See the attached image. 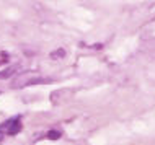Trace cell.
Wrapping results in <instances>:
<instances>
[{
    "mask_svg": "<svg viewBox=\"0 0 155 145\" xmlns=\"http://www.w3.org/2000/svg\"><path fill=\"white\" fill-rule=\"evenodd\" d=\"M43 83H52V78L39 77L36 73H20L13 80L12 86L13 88H25V86H33V85H43Z\"/></svg>",
    "mask_w": 155,
    "mask_h": 145,
    "instance_id": "1",
    "label": "cell"
},
{
    "mask_svg": "<svg viewBox=\"0 0 155 145\" xmlns=\"http://www.w3.org/2000/svg\"><path fill=\"white\" fill-rule=\"evenodd\" d=\"M0 130H2L3 134H7V135H16L20 130H21V121H20V118L18 116H16V118H10L8 121H5L2 124Z\"/></svg>",
    "mask_w": 155,
    "mask_h": 145,
    "instance_id": "2",
    "label": "cell"
},
{
    "mask_svg": "<svg viewBox=\"0 0 155 145\" xmlns=\"http://www.w3.org/2000/svg\"><path fill=\"white\" fill-rule=\"evenodd\" d=\"M13 72H16V67H10V69H5V70H2L0 72V78H8L12 75Z\"/></svg>",
    "mask_w": 155,
    "mask_h": 145,
    "instance_id": "3",
    "label": "cell"
},
{
    "mask_svg": "<svg viewBox=\"0 0 155 145\" xmlns=\"http://www.w3.org/2000/svg\"><path fill=\"white\" fill-rule=\"evenodd\" d=\"M48 137L51 139V140H57V139L61 137V130H54V129L49 130V132H48Z\"/></svg>",
    "mask_w": 155,
    "mask_h": 145,
    "instance_id": "4",
    "label": "cell"
},
{
    "mask_svg": "<svg viewBox=\"0 0 155 145\" xmlns=\"http://www.w3.org/2000/svg\"><path fill=\"white\" fill-rule=\"evenodd\" d=\"M7 60H8V54L7 52H0V65L5 64Z\"/></svg>",
    "mask_w": 155,
    "mask_h": 145,
    "instance_id": "5",
    "label": "cell"
},
{
    "mask_svg": "<svg viewBox=\"0 0 155 145\" xmlns=\"http://www.w3.org/2000/svg\"><path fill=\"white\" fill-rule=\"evenodd\" d=\"M62 56H64V51H62V49H59L57 52H52V57H54V59H56V57H62Z\"/></svg>",
    "mask_w": 155,
    "mask_h": 145,
    "instance_id": "6",
    "label": "cell"
},
{
    "mask_svg": "<svg viewBox=\"0 0 155 145\" xmlns=\"http://www.w3.org/2000/svg\"><path fill=\"white\" fill-rule=\"evenodd\" d=\"M0 140H2V130H0Z\"/></svg>",
    "mask_w": 155,
    "mask_h": 145,
    "instance_id": "7",
    "label": "cell"
}]
</instances>
